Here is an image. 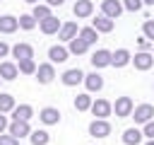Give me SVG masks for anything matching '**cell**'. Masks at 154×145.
Returning <instances> with one entry per match:
<instances>
[{"mask_svg":"<svg viewBox=\"0 0 154 145\" xmlns=\"http://www.w3.org/2000/svg\"><path fill=\"white\" fill-rule=\"evenodd\" d=\"M89 135H94V138H108L111 135V123L106 118H94L89 123Z\"/></svg>","mask_w":154,"mask_h":145,"instance_id":"6da1fadb","label":"cell"},{"mask_svg":"<svg viewBox=\"0 0 154 145\" xmlns=\"http://www.w3.org/2000/svg\"><path fill=\"white\" fill-rule=\"evenodd\" d=\"M111 109H116V116H120V118H125V116H130L132 114V99L130 97H118L116 99V104L111 106Z\"/></svg>","mask_w":154,"mask_h":145,"instance_id":"7a4b0ae2","label":"cell"},{"mask_svg":"<svg viewBox=\"0 0 154 145\" xmlns=\"http://www.w3.org/2000/svg\"><path fill=\"white\" fill-rule=\"evenodd\" d=\"M101 12L106 17H111V19H118L120 12H123V2L120 0H103L101 2Z\"/></svg>","mask_w":154,"mask_h":145,"instance_id":"3957f363","label":"cell"},{"mask_svg":"<svg viewBox=\"0 0 154 145\" xmlns=\"http://www.w3.org/2000/svg\"><path fill=\"white\" fill-rule=\"evenodd\" d=\"M53 77H55L53 63H41V65L36 68V80H38L41 85H48V82H53Z\"/></svg>","mask_w":154,"mask_h":145,"instance_id":"277c9868","label":"cell"},{"mask_svg":"<svg viewBox=\"0 0 154 145\" xmlns=\"http://www.w3.org/2000/svg\"><path fill=\"white\" fill-rule=\"evenodd\" d=\"M152 116H154V106H152V104H140V106L132 111L135 123H147V121H152Z\"/></svg>","mask_w":154,"mask_h":145,"instance_id":"5b68a950","label":"cell"},{"mask_svg":"<svg viewBox=\"0 0 154 145\" xmlns=\"http://www.w3.org/2000/svg\"><path fill=\"white\" fill-rule=\"evenodd\" d=\"M130 60L135 63V68H137V70H149V68L154 65V56H152V53H147V51L135 53V58H130Z\"/></svg>","mask_w":154,"mask_h":145,"instance_id":"8992f818","label":"cell"},{"mask_svg":"<svg viewBox=\"0 0 154 145\" xmlns=\"http://www.w3.org/2000/svg\"><path fill=\"white\" fill-rule=\"evenodd\" d=\"M91 65L94 68H106V65H111V51H106V48H99V51H94L91 53Z\"/></svg>","mask_w":154,"mask_h":145,"instance_id":"52a82bcc","label":"cell"},{"mask_svg":"<svg viewBox=\"0 0 154 145\" xmlns=\"http://www.w3.org/2000/svg\"><path fill=\"white\" fill-rule=\"evenodd\" d=\"M60 80H63V85L72 87V85H79V82H84V72H82L79 68H72V70H65Z\"/></svg>","mask_w":154,"mask_h":145,"instance_id":"ba28073f","label":"cell"},{"mask_svg":"<svg viewBox=\"0 0 154 145\" xmlns=\"http://www.w3.org/2000/svg\"><path fill=\"white\" fill-rule=\"evenodd\" d=\"M91 114L96 116V118H106V116H111V102H106V99H96V102H91Z\"/></svg>","mask_w":154,"mask_h":145,"instance_id":"9c48e42d","label":"cell"},{"mask_svg":"<svg viewBox=\"0 0 154 145\" xmlns=\"http://www.w3.org/2000/svg\"><path fill=\"white\" fill-rule=\"evenodd\" d=\"M7 128H10V135H14L17 140L31 133V128H29V121H12Z\"/></svg>","mask_w":154,"mask_h":145,"instance_id":"30bf717a","label":"cell"},{"mask_svg":"<svg viewBox=\"0 0 154 145\" xmlns=\"http://www.w3.org/2000/svg\"><path fill=\"white\" fill-rule=\"evenodd\" d=\"M72 12H75L77 19H84V17H89L94 12V5H91V0H77L75 7H72Z\"/></svg>","mask_w":154,"mask_h":145,"instance_id":"8fae6325","label":"cell"},{"mask_svg":"<svg viewBox=\"0 0 154 145\" xmlns=\"http://www.w3.org/2000/svg\"><path fill=\"white\" fill-rule=\"evenodd\" d=\"M72 36H77V22H65V24H60L58 39H60V41H70Z\"/></svg>","mask_w":154,"mask_h":145,"instance_id":"7c38bea8","label":"cell"},{"mask_svg":"<svg viewBox=\"0 0 154 145\" xmlns=\"http://www.w3.org/2000/svg\"><path fill=\"white\" fill-rule=\"evenodd\" d=\"M67 56H70V51H67L65 46H51V48H48V58H51V63H65Z\"/></svg>","mask_w":154,"mask_h":145,"instance_id":"4fadbf2b","label":"cell"},{"mask_svg":"<svg viewBox=\"0 0 154 145\" xmlns=\"http://www.w3.org/2000/svg\"><path fill=\"white\" fill-rule=\"evenodd\" d=\"M130 63V51L128 48H118L116 53H111V65L113 68H123Z\"/></svg>","mask_w":154,"mask_h":145,"instance_id":"5bb4252c","label":"cell"},{"mask_svg":"<svg viewBox=\"0 0 154 145\" xmlns=\"http://www.w3.org/2000/svg\"><path fill=\"white\" fill-rule=\"evenodd\" d=\"M12 56H14L17 60L34 58V48H31V44H17V46H12Z\"/></svg>","mask_w":154,"mask_h":145,"instance_id":"9a60e30c","label":"cell"},{"mask_svg":"<svg viewBox=\"0 0 154 145\" xmlns=\"http://www.w3.org/2000/svg\"><path fill=\"white\" fill-rule=\"evenodd\" d=\"M84 85H87L89 92H99L103 87V77L99 72H89V75H84Z\"/></svg>","mask_w":154,"mask_h":145,"instance_id":"2e32d148","label":"cell"},{"mask_svg":"<svg viewBox=\"0 0 154 145\" xmlns=\"http://www.w3.org/2000/svg\"><path fill=\"white\" fill-rule=\"evenodd\" d=\"M31 116H34V109H31L29 104H19V106L12 109V118H14V121H29Z\"/></svg>","mask_w":154,"mask_h":145,"instance_id":"e0dca14e","label":"cell"},{"mask_svg":"<svg viewBox=\"0 0 154 145\" xmlns=\"http://www.w3.org/2000/svg\"><path fill=\"white\" fill-rule=\"evenodd\" d=\"M17 17H12V14H2L0 17V31L2 34H12V31H17Z\"/></svg>","mask_w":154,"mask_h":145,"instance_id":"ac0fdd59","label":"cell"},{"mask_svg":"<svg viewBox=\"0 0 154 145\" xmlns=\"http://www.w3.org/2000/svg\"><path fill=\"white\" fill-rule=\"evenodd\" d=\"M58 29H60V19H58V17L51 14V17L41 19V31H43V34H55Z\"/></svg>","mask_w":154,"mask_h":145,"instance_id":"d6986e66","label":"cell"},{"mask_svg":"<svg viewBox=\"0 0 154 145\" xmlns=\"http://www.w3.org/2000/svg\"><path fill=\"white\" fill-rule=\"evenodd\" d=\"M41 121L48 123V126H53V123L60 121V111L53 109V106H46V109H41Z\"/></svg>","mask_w":154,"mask_h":145,"instance_id":"ffe728a7","label":"cell"},{"mask_svg":"<svg viewBox=\"0 0 154 145\" xmlns=\"http://www.w3.org/2000/svg\"><path fill=\"white\" fill-rule=\"evenodd\" d=\"M67 44H70V48H67V51H70V53H75V56H82V53H87V48H89V44H84L79 36H72Z\"/></svg>","mask_w":154,"mask_h":145,"instance_id":"44dd1931","label":"cell"},{"mask_svg":"<svg viewBox=\"0 0 154 145\" xmlns=\"http://www.w3.org/2000/svg\"><path fill=\"white\" fill-rule=\"evenodd\" d=\"M17 65L14 63H10V60H5V63H0V77L2 80H14L17 77Z\"/></svg>","mask_w":154,"mask_h":145,"instance_id":"7402d4cb","label":"cell"},{"mask_svg":"<svg viewBox=\"0 0 154 145\" xmlns=\"http://www.w3.org/2000/svg\"><path fill=\"white\" fill-rule=\"evenodd\" d=\"M96 31H111L113 29V19L111 17H106V14H99L96 19H94V24H91Z\"/></svg>","mask_w":154,"mask_h":145,"instance_id":"603a6c76","label":"cell"},{"mask_svg":"<svg viewBox=\"0 0 154 145\" xmlns=\"http://www.w3.org/2000/svg\"><path fill=\"white\" fill-rule=\"evenodd\" d=\"M77 36H79L84 44H89V46H91V44H96V39H99V31H96L94 27H84V29H79V34H77Z\"/></svg>","mask_w":154,"mask_h":145,"instance_id":"cb8c5ba5","label":"cell"},{"mask_svg":"<svg viewBox=\"0 0 154 145\" xmlns=\"http://www.w3.org/2000/svg\"><path fill=\"white\" fill-rule=\"evenodd\" d=\"M140 140H142V133H140L137 128H128V130L123 133V143H125V145H137Z\"/></svg>","mask_w":154,"mask_h":145,"instance_id":"d4e9b609","label":"cell"},{"mask_svg":"<svg viewBox=\"0 0 154 145\" xmlns=\"http://www.w3.org/2000/svg\"><path fill=\"white\" fill-rule=\"evenodd\" d=\"M48 138H51V135H48L46 130H31V133H29V140H31L34 145H48Z\"/></svg>","mask_w":154,"mask_h":145,"instance_id":"484cf974","label":"cell"},{"mask_svg":"<svg viewBox=\"0 0 154 145\" xmlns=\"http://www.w3.org/2000/svg\"><path fill=\"white\" fill-rule=\"evenodd\" d=\"M31 17H34V19H38V22H41V19H46V17H51V7H48V5H38V2H36V5H34Z\"/></svg>","mask_w":154,"mask_h":145,"instance_id":"4316f807","label":"cell"},{"mask_svg":"<svg viewBox=\"0 0 154 145\" xmlns=\"http://www.w3.org/2000/svg\"><path fill=\"white\" fill-rule=\"evenodd\" d=\"M19 72H24V75H34L36 72V63H34V58H24V60H19V68H17Z\"/></svg>","mask_w":154,"mask_h":145,"instance_id":"83f0119b","label":"cell"},{"mask_svg":"<svg viewBox=\"0 0 154 145\" xmlns=\"http://www.w3.org/2000/svg\"><path fill=\"white\" fill-rule=\"evenodd\" d=\"M89 106H91V97L89 94H77L75 97V109L77 111H87Z\"/></svg>","mask_w":154,"mask_h":145,"instance_id":"f1b7e54d","label":"cell"},{"mask_svg":"<svg viewBox=\"0 0 154 145\" xmlns=\"http://www.w3.org/2000/svg\"><path fill=\"white\" fill-rule=\"evenodd\" d=\"M14 109V97L12 94H0V114H7Z\"/></svg>","mask_w":154,"mask_h":145,"instance_id":"f546056e","label":"cell"},{"mask_svg":"<svg viewBox=\"0 0 154 145\" xmlns=\"http://www.w3.org/2000/svg\"><path fill=\"white\" fill-rule=\"evenodd\" d=\"M17 24H19L22 29H26V31H29V29H34V27H36V19H34L31 14H22V17L17 19Z\"/></svg>","mask_w":154,"mask_h":145,"instance_id":"4dcf8cb0","label":"cell"},{"mask_svg":"<svg viewBox=\"0 0 154 145\" xmlns=\"http://www.w3.org/2000/svg\"><path fill=\"white\" fill-rule=\"evenodd\" d=\"M142 31H144V39H152L154 41V19H147L142 24Z\"/></svg>","mask_w":154,"mask_h":145,"instance_id":"1f68e13d","label":"cell"},{"mask_svg":"<svg viewBox=\"0 0 154 145\" xmlns=\"http://www.w3.org/2000/svg\"><path fill=\"white\" fill-rule=\"evenodd\" d=\"M123 7L130 10V12H140V10H142V0H125Z\"/></svg>","mask_w":154,"mask_h":145,"instance_id":"d6a6232c","label":"cell"},{"mask_svg":"<svg viewBox=\"0 0 154 145\" xmlns=\"http://www.w3.org/2000/svg\"><path fill=\"white\" fill-rule=\"evenodd\" d=\"M0 145H19V140L14 135H2L0 133Z\"/></svg>","mask_w":154,"mask_h":145,"instance_id":"836d02e7","label":"cell"},{"mask_svg":"<svg viewBox=\"0 0 154 145\" xmlns=\"http://www.w3.org/2000/svg\"><path fill=\"white\" fill-rule=\"evenodd\" d=\"M142 135H149V138H154V121H147V123H144V130H142Z\"/></svg>","mask_w":154,"mask_h":145,"instance_id":"e575fe53","label":"cell"},{"mask_svg":"<svg viewBox=\"0 0 154 145\" xmlns=\"http://www.w3.org/2000/svg\"><path fill=\"white\" fill-rule=\"evenodd\" d=\"M7 53H10V46H7L5 41H0V58H5Z\"/></svg>","mask_w":154,"mask_h":145,"instance_id":"d590c367","label":"cell"},{"mask_svg":"<svg viewBox=\"0 0 154 145\" xmlns=\"http://www.w3.org/2000/svg\"><path fill=\"white\" fill-rule=\"evenodd\" d=\"M10 123H7V116H2L0 114V133H5V128H7Z\"/></svg>","mask_w":154,"mask_h":145,"instance_id":"8d00e7d4","label":"cell"},{"mask_svg":"<svg viewBox=\"0 0 154 145\" xmlns=\"http://www.w3.org/2000/svg\"><path fill=\"white\" fill-rule=\"evenodd\" d=\"M63 2H65V0H46V5H48V7H60Z\"/></svg>","mask_w":154,"mask_h":145,"instance_id":"74e56055","label":"cell"},{"mask_svg":"<svg viewBox=\"0 0 154 145\" xmlns=\"http://www.w3.org/2000/svg\"><path fill=\"white\" fill-rule=\"evenodd\" d=\"M137 44H140V48H149V41L147 39H137Z\"/></svg>","mask_w":154,"mask_h":145,"instance_id":"f35d334b","label":"cell"},{"mask_svg":"<svg viewBox=\"0 0 154 145\" xmlns=\"http://www.w3.org/2000/svg\"><path fill=\"white\" fill-rule=\"evenodd\" d=\"M142 5H154V0H142Z\"/></svg>","mask_w":154,"mask_h":145,"instance_id":"ab89813d","label":"cell"},{"mask_svg":"<svg viewBox=\"0 0 154 145\" xmlns=\"http://www.w3.org/2000/svg\"><path fill=\"white\" fill-rule=\"evenodd\" d=\"M147 145H154V138H152V140H149V143H147Z\"/></svg>","mask_w":154,"mask_h":145,"instance_id":"60d3db41","label":"cell"},{"mask_svg":"<svg viewBox=\"0 0 154 145\" xmlns=\"http://www.w3.org/2000/svg\"><path fill=\"white\" fill-rule=\"evenodd\" d=\"M26 2H38V0H26Z\"/></svg>","mask_w":154,"mask_h":145,"instance_id":"b9f144b4","label":"cell"},{"mask_svg":"<svg viewBox=\"0 0 154 145\" xmlns=\"http://www.w3.org/2000/svg\"><path fill=\"white\" fill-rule=\"evenodd\" d=\"M0 80H2V77H0Z\"/></svg>","mask_w":154,"mask_h":145,"instance_id":"7bdbcfd3","label":"cell"}]
</instances>
